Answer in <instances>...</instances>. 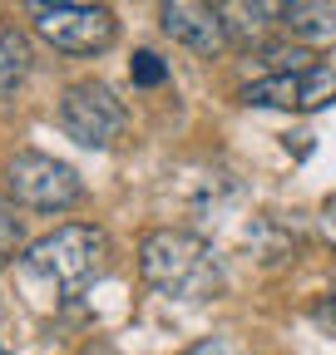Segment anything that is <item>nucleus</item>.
Instances as JSON below:
<instances>
[{
	"instance_id": "obj_14",
	"label": "nucleus",
	"mask_w": 336,
	"mask_h": 355,
	"mask_svg": "<svg viewBox=\"0 0 336 355\" xmlns=\"http://www.w3.org/2000/svg\"><path fill=\"white\" fill-rule=\"evenodd\" d=\"M321 232L331 237V247H336V198H326L321 202Z\"/></svg>"
},
{
	"instance_id": "obj_16",
	"label": "nucleus",
	"mask_w": 336,
	"mask_h": 355,
	"mask_svg": "<svg viewBox=\"0 0 336 355\" xmlns=\"http://www.w3.org/2000/svg\"><path fill=\"white\" fill-rule=\"evenodd\" d=\"M35 6H99V0H35Z\"/></svg>"
},
{
	"instance_id": "obj_9",
	"label": "nucleus",
	"mask_w": 336,
	"mask_h": 355,
	"mask_svg": "<svg viewBox=\"0 0 336 355\" xmlns=\"http://www.w3.org/2000/svg\"><path fill=\"white\" fill-rule=\"evenodd\" d=\"M218 15H223L228 40L252 44L272 30V20H282V6L277 0H218Z\"/></svg>"
},
{
	"instance_id": "obj_17",
	"label": "nucleus",
	"mask_w": 336,
	"mask_h": 355,
	"mask_svg": "<svg viewBox=\"0 0 336 355\" xmlns=\"http://www.w3.org/2000/svg\"><path fill=\"white\" fill-rule=\"evenodd\" d=\"M0 355H6V345H0Z\"/></svg>"
},
{
	"instance_id": "obj_7",
	"label": "nucleus",
	"mask_w": 336,
	"mask_h": 355,
	"mask_svg": "<svg viewBox=\"0 0 336 355\" xmlns=\"http://www.w3.org/2000/svg\"><path fill=\"white\" fill-rule=\"evenodd\" d=\"M158 20H163V35L188 44L193 55H218L228 44V30L213 0H158Z\"/></svg>"
},
{
	"instance_id": "obj_12",
	"label": "nucleus",
	"mask_w": 336,
	"mask_h": 355,
	"mask_svg": "<svg viewBox=\"0 0 336 355\" xmlns=\"http://www.w3.org/2000/svg\"><path fill=\"white\" fill-rule=\"evenodd\" d=\"M129 74H134V84H163V64H158V55H149V50L134 55Z\"/></svg>"
},
{
	"instance_id": "obj_8",
	"label": "nucleus",
	"mask_w": 336,
	"mask_h": 355,
	"mask_svg": "<svg viewBox=\"0 0 336 355\" xmlns=\"http://www.w3.org/2000/svg\"><path fill=\"white\" fill-rule=\"evenodd\" d=\"M282 25L302 44H336V0H282Z\"/></svg>"
},
{
	"instance_id": "obj_6",
	"label": "nucleus",
	"mask_w": 336,
	"mask_h": 355,
	"mask_svg": "<svg viewBox=\"0 0 336 355\" xmlns=\"http://www.w3.org/2000/svg\"><path fill=\"white\" fill-rule=\"evenodd\" d=\"M336 99V74L312 64V69H287V74H267L258 84L242 89V104H258V109H326Z\"/></svg>"
},
{
	"instance_id": "obj_1",
	"label": "nucleus",
	"mask_w": 336,
	"mask_h": 355,
	"mask_svg": "<svg viewBox=\"0 0 336 355\" xmlns=\"http://www.w3.org/2000/svg\"><path fill=\"white\" fill-rule=\"evenodd\" d=\"M139 272L153 291L174 301H213L223 291V261L193 232L158 227L139 242Z\"/></svg>"
},
{
	"instance_id": "obj_4",
	"label": "nucleus",
	"mask_w": 336,
	"mask_h": 355,
	"mask_svg": "<svg viewBox=\"0 0 336 355\" xmlns=\"http://www.w3.org/2000/svg\"><path fill=\"white\" fill-rule=\"evenodd\" d=\"M6 183H10V198L35 212H65L84 198L79 173L50 153H15L6 168Z\"/></svg>"
},
{
	"instance_id": "obj_10",
	"label": "nucleus",
	"mask_w": 336,
	"mask_h": 355,
	"mask_svg": "<svg viewBox=\"0 0 336 355\" xmlns=\"http://www.w3.org/2000/svg\"><path fill=\"white\" fill-rule=\"evenodd\" d=\"M30 74V44L15 30H0V99H10Z\"/></svg>"
},
{
	"instance_id": "obj_5",
	"label": "nucleus",
	"mask_w": 336,
	"mask_h": 355,
	"mask_svg": "<svg viewBox=\"0 0 336 355\" xmlns=\"http://www.w3.org/2000/svg\"><path fill=\"white\" fill-rule=\"evenodd\" d=\"M35 35L65 55H99L114 44L119 25L104 6H40L35 10Z\"/></svg>"
},
{
	"instance_id": "obj_3",
	"label": "nucleus",
	"mask_w": 336,
	"mask_h": 355,
	"mask_svg": "<svg viewBox=\"0 0 336 355\" xmlns=\"http://www.w3.org/2000/svg\"><path fill=\"white\" fill-rule=\"evenodd\" d=\"M124 123H129V114L104 79H74L60 94V128L84 148H109L124 133Z\"/></svg>"
},
{
	"instance_id": "obj_15",
	"label": "nucleus",
	"mask_w": 336,
	"mask_h": 355,
	"mask_svg": "<svg viewBox=\"0 0 336 355\" xmlns=\"http://www.w3.org/2000/svg\"><path fill=\"white\" fill-rule=\"evenodd\" d=\"M79 355H119V350H114V345H109V340H90V345H84V350H79Z\"/></svg>"
},
{
	"instance_id": "obj_11",
	"label": "nucleus",
	"mask_w": 336,
	"mask_h": 355,
	"mask_svg": "<svg viewBox=\"0 0 336 355\" xmlns=\"http://www.w3.org/2000/svg\"><path fill=\"white\" fill-rule=\"evenodd\" d=\"M20 252V217H15V202L0 198V266Z\"/></svg>"
},
{
	"instance_id": "obj_13",
	"label": "nucleus",
	"mask_w": 336,
	"mask_h": 355,
	"mask_svg": "<svg viewBox=\"0 0 336 355\" xmlns=\"http://www.w3.org/2000/svg\"><path fill=\"white\" fill-rule=\"evenodd\" d=\"M188 355H242V350H237L233 340H218V336H213V340H198Z\"/></svg>"
},
{
	"instance_id": "obj_2",
	"label": "nucleus",
	"mask_w": 336,
	"mask_h": 355,
	"mask_svg": "<svg viewBox=\"0 0 336 355\" xmlns=\"http://www.w3.org/2000/svg\"><path fill=\"white\" fill-rule=\"evenodd\" d=\"M25 272L55 301H69L109 272V237H104V227H90V222L55 227L50 237H40L25 252Z\"/></svg>"
}]
</instances>
